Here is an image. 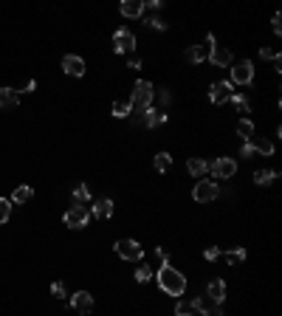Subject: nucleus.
<instances>
[{"instance_id":"nucleus-1","label":"nucleus","mask_w":282,"mask_h":316,"mask_svg":"<svg viewBox=\"0 0 282 316\" xmlns=\"http://www.w3.org/2000/svg\"><path fill=\"white\" fill-rule=\"evenodd\" d=\"M158 285H161V291H164V294H170V297L178 299L181 294L186 291V277L175 266L164 262V266L158 268Z\"/></svg>"},{"instance_id":"nucleus-2","label":"nucleus","mask_w":282,"mask_h":316,"mask_svg":"<svg viewBox=\"0 0 282 316\" xmlns=\"http://www.w3.org/2000/svg\"><path fill=\"white\" fill-rule=\"evenodd\" d=\"M153 96H155V91H153V82H135V91H133V99H130V110L133 113H147L150 108H153Z\"/></svg>"},{"instance_id":"nucleus-3","label":"nucleus","mask_w":282,"mask_h":316,"mask_svg":"<svg viewBox=\"0 0 282 316\" xmlns=\"http://www.w3.org/2000/svg\"><path fill=\"white\" fill-rule=\"evenodd\" d=\"M116 254L122 257V260L138 262L141 257H144V249H141V243H138V240H130V237H122V240H116Z\"/></svg>"},{"instance_id":"nucleus-4","label":"nucleus","mask_w":282,"mask_h":316,"mask_svg":"<svg viewBox=\"0 0 282 316\" xmlns=\"http://www.w3.org/2000/svg\"><path fill=\"white\" fill-rule=\"evenodd\" d=\"M220 195V187H217L215 181H198L195 189H192V198H195L198 203H212Z\"/></svg>"},{"instance_id":"nucleus-5","label":"nucleus","mask_w":282,"mask_h":316,"mask_svg":"<svg viewBox=\"0 0 282 316\" xmlns=\"http://www.w3.org/2000/svg\"><path fill=\"white\" fill-rule=\"evenodd\" d=\"M209 172L217 178V181H226V178H234V172H237V161L234 158H217L215 164L209 167Z\"/></svg>"},{"instance_id":"nucleus-6","label":"nucleus","mask_w":282,"mask_h":316,"mask_svg":"<svg viewBox=\"0 0 282 316\" xmlns=\"http://www.w3.org/2000/svg\"><path fill=\"white\" fill-rule=\"evenodd\" d=\"M254 79V65L251 60H243L232 68V85H248Z\"/></svg>"},{"instance_id":"nucleus-7","label":"nucleus","mask_w":282,"mask_h":316,"mask_svg":"<svg viewBox=\"0 0 282 316\" xmlns=\"http://www.w3.org/2000/svg\"><path fill=\"white\" fill-rule=\"evenodd\" d=\"M113 48H116V54H127L135 48V37L130 34V29H119L113 34Z\"/></svg>"},{"instance_id":"nucleus-8","label":"nucleus","mask_w":282,"mask_h":316,"mask_svg":"<svg viewBox=\"0 0 282 316\" xmlns=\"http://www.w3.org/2000/svg\"><path fill=\"white\" fill-rule=\"evenodd\" d=\"M215 48V34H206V43H201V45H192L189 51H186V60L189 62H203L209 57V51Z\"/></svg>"},{"instance_id":"nucleus-9","label":"nucleus","mask_w":282,"mask_h":316,"mask_svg":"<svg viewBox=\"0 0 282 316\" xmlns=\"http://www.w3.org/2000/svg\"><path fill=\"white\" fill-rule=\"evenodd\" d=\"M88 220H91V215L85 206H71L65 212V226H71V229H82V226H88Z\"/></svg>"},{"instance_id":"nucleus-10","label":"nucleus","mask_w":282,"mask_h":316,"mask_svg":"<svg viewBox=\"0 0 282 316\" xmlns=\"http://www.w3.org/2000/svg\"><path fill=\"white\" fill-rule=\"evenodd\" d=\"M62 71H65L68 76H85V60L76 54L62 57Z\"/></svg>"},{"instance_id":"nucleus-11","label":"nucleus","mask_w":282,"mask_h":316,"mask_svg":"<svg viewBox=\"0 0 282 316\" xmlns=\"http://www.w3.org/2000/svg\"><path fill=\"white\" fill-rule=\"evenodd\" d=\"M192 308H195L198 313H203V316H223L220 302H215V299H209V297H198L195 302H192Z\"/></svg>"},{"instance_id":"nucleus-12","label":"nucleus","mask_w":282,"mask_h":316,"mask_svg":"<svg viewBox=\"0 0 282 316\" xmlns=\"http://www.w3.org/2000/svg\"><path fill=\"white\" fill-rule=\"evenodd\" d=\"M209 99H212L215 104L229 102V99H232V82H215L212 91H209Z\"/></svg>"},{"instance_id":"nucleus-13","label":"nucleus","mask_w":282,"mask_h":316,"mask_svg":"<svg viewBox=\"0 0 282 316\" xmlns=\"http://www.w3.org/2000/svg\"><path fill=\"white\" fill-rule=\"evenodd\" d=\"M71 305H74L76 313H91V310H93V297L88 291H79V294L71 297Z\"/></svg>"},{"instance_id":"nucleus-14","label":"nucleus","mask_w":282,"mask_h":316,"mask_svg":"<svg viewBox=\"0 0 282 316\" xmlns=\"http://www.w3.org/2000/svg\"><path fill=\"white\" fill-rule=\"evenodd\" d=\"M209 62H212V65H217V68L232 65V51H229V48H220V45H215V48L209 51Z\"/></svg>"},{"instance_id":"nucleus-15","label":"nucleus","mask_w":282,"mask_h":316,"mask_svg":"<svg viewBox=\"0 0 282 316\" xmlns=\"http://www.w3.org/2000/svg\"><path fill=\"white\" fill-rule=\"evenodd\" d=\"M144 3H141V0H124L122 3V14L124 17H141V14H144Z\"/></svg>"},{"instance_id":"nucleus-16","label":"nucleus","mask_w":282,"mask_h":316,"mask_svg":"<svg viewBox=\"0 0 282 316\" xmlns=\"http://www.w3.org/2000/svg\"><path fill=\"white\" fill-rule=\"evenodd\" d=\"M206 297L215 299V302H223V297H226V282L223 280H212L206 288Z\"/></svg>"},{"instance_id":"nucleus-17","label":"nucleus","mask_w":282,"mask_h":316,"mask_svg":"<svg viewBox=\"0 0 282 316\" xmlns=\"http://www.w3.org/2000/svg\"><path fill=\"white\" fill-rule=\"evenodd\" d=\"M93 215H96V218H102V220H107L113 215V201H110V198L96 201V203H93Z\"/></svg>"},{"instance_id":"nucleus-18","label":"nucleus","mask_w":282,"mask_h":316,"mask_svg":"<svg viewBox=\"0 0 282 316\" xmlns=\"http://www.w3.org/2000/svg\"><path fill=\"white\" fill-rule=\"evenodd\" d=\"M141 122L147 124V127H161V124L166 122V113H161V110H153V108H150L147 113H144V119H141Z\"/></svg>"},{"instance_id":"nucleus-19","label":"nucleus","mask_w":282,"mask_h":316,"mask_svg":"<svg viewBox=\"0 0 282 316\" xmlns=\"http://www.w3.org/2000/svg\"><path fill=\"white\" fill-rule=\"evenodd\" d=\"M17 104V91L14 88H0V108H14Z\"/></svg>"},{"instance_id":"nucleus-20","label":"nucleus","mask_w":282,"mask_h":316,"mask_svg":"<svg viewBox=\"0 0 282 316\" xmlns=\"http://www.w3.org/2000/svg\"><path fill=\"white\" fill-rule=\"evenodd\" d=\"M248 144H251V150H254V152H263V155H271V152H274V144H271L268 139H257V136H254V139L248 141Z\"/></svg>"},{"instance_id":"nucleus-21","label":"nucleus","mask_w":282,"mask_h":316,"mask_svg":"<svg viewBox=\"0 0 282 316\" xmlns=\"http://www.w3.org/2000/svg\"><path fill=\"white\" fill-rule=\"evenodd\" d=\"M237 133H240V139H243V141H251L254 139V122H251V119H240Z\"/></svg>"},{"instance_id":"nucleus-22","label":"nucleus","mask_w":282,"mask_h":316,"mask_svg":"<svg viewBox=\"0 0 282 316\" xmlns=\"http://www.w3.org/2000/svg\"><path fill=\"white\" fill-rule=\"evenodd\" d=\"M186 170H189V172H192V175H195V178H201L203 172L209 170V164H206V161H203V158H189V161H186Z\"/></svg>"},{"instance_id":"nucleus-23","label":"nucleus","mask_w":282,"mask_h":316,"mask_svg":"<svg viewBox=\"0 0 282 316\" xmlns=\"http://www.w3.org/2000/svg\"><path fill=\"white\" fill-rule=\"evenodd\" d=\"M31 195H34V189H31V187H17L12 192V203H29Z\"/></svg>"},{"instance_id":"nucleus-24","label":"nucleus","mask_w":282,"mask_h":316,"mask_svg":"<svg viewBox=\"0 0 282 316\" xmlns=\"http://www.w3.org/2000/svg\"><path fill=\"white\" fill-rule=\"evenodd\" d=\"M223 260H226L229 266H240V262L245 260V249H229V251H223Z\"/></svg>"},{"instance_id":"nucleus-25","label":"nucleus","mask_w":282,"mask_h":316,"mask_svg":"<svg viewBox=\"0 0 282 316\" xmlns=\"http://www.w3.org/2000/svg\"><path fill=\"white\" fill-rule=\"evenodd\" d=\"M153 164H155V170H158V172H166V170H170V164H172V155H170V152H158Z\"/></svg>"},{"instance_id":"nucleus-26","label":"nucleus","mask_w":282,"mask_h":316,"mask_svg":"<svg viewBox=\"0 0 282 316\" xmlns=\"http://www.w3.org/2000/svg\"><path fill=\"white\" fill-rule=\"evenodd\" d=\"M276 175H279L276 170H257V172H254V181H257V183H263V187H265V183H271Z\"/></svg>"},{"instance_id":"nucleus-27","label":"nucleus","mask_w":282,"mask_h":316,"mask_svg":"<svg viewBox=\"0 0 282 316\" xmlns=\"http://www.w3.org/2000/svg\"><path fill=\"white\" fill-rule=\"evenodd\" d=\"M74 201H76V206H79V203H85V201H91V189H88L85 183L74 187Z\"/></svg>"},{"instance_id":"nucleus-28","label":"nucleus","mask_w":282,"mask_h":316,"mask_svg":"<svg viewBox=\"0 0 282 316\" xmlns=\"http://www.w3.org/2000/svg\"><path fill=\"white\" fill-rule=\"evenodd\" d=\"M12 218V201L9 198H0V223H6Z\"/></svg>"},{"instance_id":"nucleus-29","label":"nucleus","mask_w":282,"mask_h":316,"mask_svg":"<svg viewBox=\"0 0 282 316\" xmlns=\"http://www.w3.org/2000/svg\"><path fill=\"white\" fill-rule=\"evenodd\" d=\"M133 110H130V102H116L113 104V116L116 119H124V116H130Z\"/></svg>"},{"instance_id":"nucleus-30","label":"nucleus","mask_w":282,"mask_h":316,"mask_svg":"<svg viewBox=\"0 0 282 316\" xmlns=\"http://www.w3.org/2000/svg\"><path fill=\"white\" fill-rule=\"evenodd\" d=\"M229 102H234L240 110H243V113H248V99H245V96H240V93H232V99H229Z\"/></svg>"},{"instance_id":"nucleus-31","label":"nucleus","mask_w":282,"mask_h":316,"mask_svg":"<svg viewBox=\"0 0 282 316\" xmlns=\"http://www.w3.org/2000/svg\"><path fill=\"white\" fill-rule=\"evenodd\" d=\"M150 277H153V268H150V266H141L138 271H135V280H138V282H147Z\"/></svg>"},{"instance_id":"nucleus-32","label":"nucleus","mask_w":282,"mask_h":316,"mask_svg":"<svg viewBox=\"0 0 282 316\" xmlns=\"http://www.w3.org/2000/svg\"><path fill=\"white\" fill-rule=\"evenodd\" d=\"M260 57H263V60H274L276 65H279V54H276L274 48H260Z\"/></svg>"},{"instance_id":"nucleus-33","label":"nucleus","mask_w":282,"mask_h":316,"mask_svg":"<svg viewBox=\"0 0 282 316\" xmlns=\"http://www.w3.org/2000/svg\"><path fill=\"white\" fill-rule=\"evenodd\" d=\"M51 297L65 299V285H62V282H54V285H51Z\"/></svg>"},{"instance_id":"nucleus-34","label":"nucleus","mask_w":282,"mask_h":316,"mask_svg":"<svg viewBox=\"0 0 282 316\" xmlns=\"http://www.w3.org/2000/svg\"><path fill=\"white\" fill-rule=\"evenodd\" d=\"M203 257H206V260H217V257H220V249H215V246H212V249L203 251Z\"/></svg>"},{"instance_id":"nucleus-35","label":"nucleus","mask_w":282,"mask_h":316,"mask_svg":"<svg viewBox=\"0 0 282 316\" xmlns=\"http://www.w3.org/2000/svg\"><path fill=\"white\" fill-rule=\"evenodd\" d=\"M240 152H243V158H251V155H254V150H251V144H248V141H243Z\"/></svg>"},{"instance_id":"nucleus-36","label":"nucleus","mask_w":282,"mask_h":316,"mask_svg":"<svg viewBox=\"0 0 282 316\" xmlns=\"http://www.w3.org/2000/svg\"><path fill=\"white\" fill-rule=\"evenodd\" d=\"M178 316H192V310H189V305H184V302H178Z\"/></svg>"},{"instance_id":"nucleus-37","label":"nucleus","mask_w":282,"mask_h":316,"mask_svg":"<svg viewBox=\"0 0 282 316\" xmlns=\"http://www.w3.org/2000/svg\"><path fill=\"white\" fill-rule=\"evenodd\" d=\"M147 25H150V29H158V31L166 29V23H161V20H147Z\"/></svg>"},{"instance_id":"nucleus-38","label":"nucleus","mask_w":282,"mask_h":316,"mask_svg":"<svg viewBox=\"0 0 282 316\" xmlns=\"http://www.w3.org/2000/svg\"><path fill=\"white\" fill-rule=\"evenodd\" d=\"M158 99H161V104H170V91H166V88H161Z\"/></svg>"},{"instance_id":"nucleus-39","label":"nucleus","mask_w":282,"mask_h":316,"mask_svg":"<svg viewBox=\"0 0 282 316\" xmlns=\"http://www.w3.org/2000/svg\"><path fill=\"white\" fill-rule=\"evenodd\" d=\"M155 257H158V260H161V266H164V262H166V251H164V249H155Z\"/></svg>"},{"instance_id":"nucleus-40","label":"nucleus","mask_w":282,"mask_h":316,"mask_svg":"<svg viewBox=\"0 0 282 316\" xmlns=\"http://www.w3.org/2000/svg\"><path fill=\"white\" fill-rule=\"evenodd\" d=\"M34 88H37V82H34V79H29V82H25V88H23V91H25V93H31V91H34Z\"/></svg>"},{"instance_id":"nucleus-41","label":"nucleus","mask_w":282,"mask_h":316,"mask_svg":"<svg viewBox=\"0 0 282 316\" xmlns=\"http://www.w3.org/2000/svg\"><path fill=\"white\" fill-rule=\"evenodd\" d=\"M130 68H133V71H138V68H141V60H138V57H133V60H130Z\"/></svg>"},{"instance_id":"nucleus-42","label":"nucleus","mask_w":282,"mask_h":316,"mask_svg":"<svg viewBox=\"0 0 282 316\" xmlns=\"http://www.w3.org/2000/svg\"><path fill=\"white\" fill-rule=\"evenodd\" d=\"M274 31H276V34L282 31V25H279V14H274Z\"/></svg>"}]
</instances>
